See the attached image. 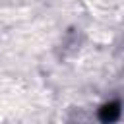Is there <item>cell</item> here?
<instances>
[{
    "mask_svg": "<svg viewBox=\"0 0 124 124\" xmlns=\"http://www.w3.org/2000/svg\"><path fill=\"white\" fill-rule=\"evenodd\" d=\"M118 114H120L118 103H110V105H107V107L103 108V112H101V118L110 122V120H116V118H118Z\"/></svg>",
    "mask_w": 124,
    "mask_h": 124,
    "instance_id": "6da1fadb",
    "label": "cell"
}]
</instances>
